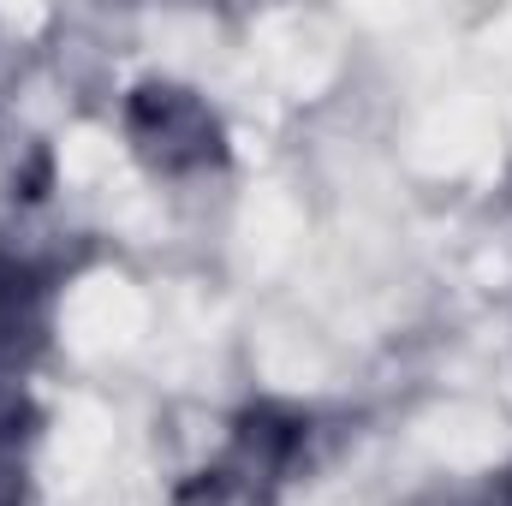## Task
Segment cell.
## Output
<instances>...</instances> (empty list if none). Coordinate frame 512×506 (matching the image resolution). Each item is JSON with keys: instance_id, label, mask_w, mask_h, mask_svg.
Instances as JSON below:
<instances>
[{"instance_id": "6da1fadb", "label": "cell", "mask_w": 512, "mask_h": 506, "mask_svg": "<svg viewBox=\"0 0 512 506\" xmlns=\"http://www.w3.org/2000/svg\"><path fill=\"white\" fill-rule=\"evenodd\" d=\"M131 120H137V131L149 143H161L167 161H203V155H215V126L197 114V102H185L173 90H143L137 108H131Z\"/></svg>"}]
</instances>
